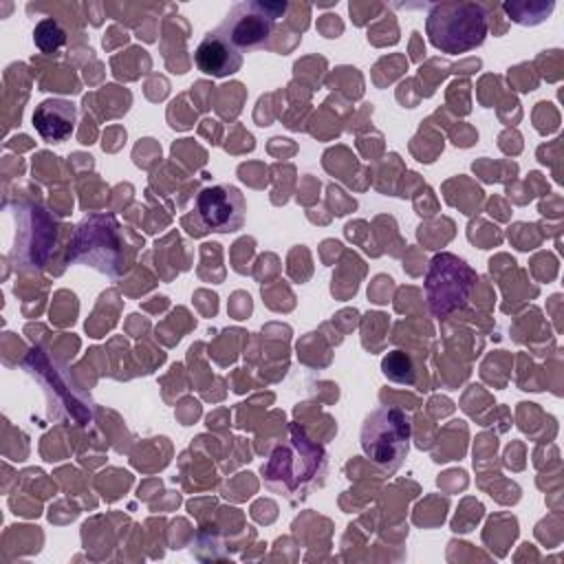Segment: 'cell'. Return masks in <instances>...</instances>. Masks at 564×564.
Here are the masks:
<instances>
[{
	"label": "cell",
	"mask_w": 564,
	"mask_h": 564,
	"mask_svg": "<svg viewBox=\"0 0 564 564\" xmlns=\"http://www.w3.org/2000/svg\"><path fill=\"white\" fill-rule=\"evenodd\" d=\"M33 42H35V46H37L42 53H55L57 48L64 46L66 33H64V29L59 26L57 20L44 18V20L37 22L35 29H33Z\"/></svg>",
	"instance_id": "10"
},
{
	"label": "cell",
	"mask_w": 564,
	"mask_h": 564,
	"mask_svg": "<svg viewBox=\"0 0 564 564\" xmlns=\"http://www.w3.org/2000/svg\"><path fill=\"white\" fill-rule=\"evenodd\" d=\"M286 2L245 0L229 9L216 31L227 37L240 53H245L262 46L271 37L275 22L286 13Z\"/></svg>",
	"instance_id": "6"
},
{
	"label": "cell",
	"mask_w": 564,
	"mask_h": 564,
	"mask_svg": "<svg viewBox=\"0 0 564 564\" xmlns=\"http://www.w3.org/2000/svg\"><path fill=\"white\" fill-rule=\"evenodd\" d=\"M194 64L212 77H229L242 66V53L216 29L209 31L194 51Z\"/></svg>",
	"instance_id": "8"
},
{
	"label": "cell",
	"mask_w": 564,
	"mask_h": 564,
	"mask_svg": "<svg viewBox=\"0 0 564 564\" xmlns=\"http://www.w3.org/2000/svg\"><path fill=\"white\" fill-rule=\"evenodd\" d=\"M476 271L460 258L452 253H438L430 260L425 275V293L430 311L436 317L465 306L476 284Z\"/></svg>",
	"instance_id": "5"
},
{
	"label": "cell",
	"mask_w": 564,
	"mask_h": 564,
	"mask_svg": "<svg viewBox=\"0 0 564 564\" xmlns=\"http://www.w3.org/2000/svg\"><path fill=\"white\" fill-rule=\"evenodd\" d=\"M326 469V452L313 443L297 425L289 427V436L280 441L269 460L262 465L264 485L280 496H302Z\"/></svg>",
	"instance_id": "1"
},
{
	"label": "cell",
	"mask_w": 564,
	"mask_h": 564,
	"mask_svg": "<svg viewBox=\"0 0 564 564\" xmlns=\"http://www.w3.org/2000/svg\"><path fill=\"white\" fill-rule=\"evenodd\" d=\"M487 31V13L476 2H436L427 7L425 33L441 53H467L485 42Z\"/></svg>",
	"instance_id": "3"
},
{
	"label": "cell",
	"mask_w": 564,
	"mask_h": 564,
	"mask_svg": "<svg viewBox=\"0 0 564 564\" xmlns=\"http://www.w3.org/2000/svg\"><path fill=\"white\" fill-rule=\"evenodd\" d=\"M137 242H126V231L115 216L95 214L82 220L73 240V260L86 262L101 273L119 275L130 269Z\"/></svg>",
	"instance_id": "2"
},
{
	"label": "cell",
	"mask_w": 564,
	"mask_h": 564,
	"mask_svg": "<svg viewBox=\"0 0 564 564\" xmlns=\"http://www.w3.org/2000/svg\"><path fill=\"white\" fill-rule=\"evenodd\" d=\"M75 121H77L75 104L62 97H48L40 101L33 110V126L37 134L48 143L66 141L75 130Z\"/></svg>",
	"instance_id": "9"
},
{
	"label": "cell",
	"mask_w": 564,
	"mask_h": 564,
	"mask_svg": "<svg viewBox=\"0 0 564 564\" xmlns=\"http://www.w3.org/2000/svg\"><path fill=\"white\" fill-rule=\"evenodd\" d=\"M410 414L394 405L375 408L361 423V449L366 458L386 474H394L403 465L410 452Z\"/></svg>",
	"instance_id": "4"
},
{
	"label": "cell",
	"mask_w": 564,
	"mask_h": 564,
	"mask_svg": "<svg viewBox=\"0 0 564 564\" xmlns=\"http://www.w3.org/2000/svg\"><path fill=\"white\" fill-rule=\"evenodd\" d=\"M194 214L200 231L234 234L245 225L247 203L236 185L218 183L203 187L194 203Z\"/></svg>",
	"instance_id": "7"
},
{
	"label": "cell",
	"mask_w": 564,
	"mask_h": 564,
	"mask_svg": "<svg viewBox=\"0 0 564 564\" xmlns=\"http://www.w3.org/2000/svg\"><path fill=\"white\" fill-rule=\"evenodd\" d=\"M381 368H383V375H386L388 379L408 383V379H405V375H403L401 370H403V368H412V364H410V359L405 357V352L394 350V352H390V355L383 359Z\"/></svg>",
	"instance_id": "11"
}]
</instances>
